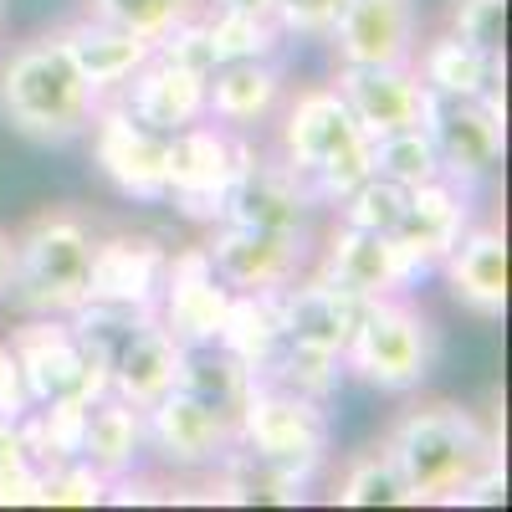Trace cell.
Masks as SVG:
<instances>
[{
    "label": "cell",
    "mask_w": 512,
    "mask_h": 512,
    "mask_svg": "<svg viewBox=\"0 0 512 512\" xmlns=\"http://www.w3.org/2000/svg\"><path fill=\"white\" fill-rule=\"evenodd\" d=\"M379 446L390 451L395 472L410 492V507L420 502H456V492L472 482L482 466L502 461L497 436L482 425L477 410L456 400H420L405 405L384 425Z\"/></svg>",
    "instance_id": "cell-1"
},
{
    "label": "cell",
    "mask_w": 512,
    "mask_h": 512,
    "mask_svg": "<svg viewBox=\"0 0 512 512\" xmlns=\"http://www.w3.org/2000/svg\"><path fill=\"white\" fill-rule=\"evenodd\" d=\"M31 410V395H26V379H21V364L11 354V344L0 338V415H11L21 420Z\"/></svg>",
    "instance_id": "cell-40"
},
{
    "label": "cell",
    "mask_w": 512,
    "mask_h": 512,
    "mask_svg": "<svg viewBox=\"0 0 512 512\" xmlns=\"http://www.w3.org/2000/svg\"><path fill=\"white\" fill-rule=\"evenodd\" d=\"M144 410L139 405H128L118 395H103L88 405V420H82V446L77 456L93 466L98 477L118 482L128 472H139V461H144Z\"/></svg>",
    "instance_id": "cell-27"
},
{
    "label": "cell",
    "mask_w": 512,
    "mask_h": 512,
    "mask_svg": "<svg viewBox=\"0 0 512 512\" xmlns=\"http://www.w3.org/2000/svg\"><path fill=\"white\" fill-rule=\"evenodd\" d=\"M11 282H16V231L0 226V303L11 297Z\"/></svg>",
    "instance_id": "cell-44"
},
{
    "label": "cell",
    "mask_w": 512,
    "mask_h": 512,
    "mask_svg": "<svg viewBox=\"0 0 512 512\" xmlns=\"http://www.w3.org/2000/svg\"><path fill=\"white\" fill-rule=\"evenodd\" d=\"M93 221L72 205H47L16 231V282L11 303L21 313L72 318L88 303L93 282Z\"/></svg>",
    "instance_id": "cell-3"
},
{
    "label": "cell",
    "mask_w": 512,
    "mask_h": 512,
    "mask_svg": "<svg viewBox=\"0 0 512 512\" xmlns=\"http://www.w3.org/2000/svg\"><path fill=\"white\" fill-rule=\"evenodd\" d=\"M308 246L313 236L236 226V221H216L205 236L210 267L231 292H282L287 282L308 272Z\"/></svg>",
    "instance_id": "cell-11"
},
{
    "label": "cell",
    "mask_w": 512,
    "mask_h": 512,
    "mask_svg": "<svg viewBox=\"0 0 512 512\" xmlns=\"http://www.w3.org/2000/svg\"><path fill=\"white\" fill-rule=\"evenodd\" d=\"M154 57L175 62V67H185V72L210 77V67H216V47H210V31H205V11L185 16L180 26H169V31L154 41Z\"/></svg>",
    "instance_id": "cell-38"
},
{
    "label": "cell",
    "mask_w": 512,
    "mask_h": 512,
    "mask_svg": "<svg viewBox=\"0 0 512 512\" xmlns=\"http://www.w3.org/2000/svg\"><path fill=\"white\" fill-rule=\"evenodd\" d=\"M57 41L67 47L72 67L82 72V82H88L98 98L118 93L123 82L154 57V41H144V36H134V31H123V26L93 16V11H82L77 21L57 26Z\"/></svg>",
    "instance_id": "cell-22"
},
{
    "label": "cell",
    "mask_w": 512,
    "mask_h": 512,
    "mask_svg": "<svg viewBox=\"0 0 512 512\" xmlns=\"http://www.w3.org/2000/svg\"><path fill=\"white\" fill-rule=\"evenodd\" d=\"M369 164H374V175L395 180L405 190H415L425 180H441V159H436V144H431V134H425V123L369 139Z\"/></svg>",
    "instance_id": "cell-32"
},
{
    "label": "cell",
    "mask_w": 512,
    "mask_h": 512,
    "mask_svg": "<svg viewBox=\"0 0 512 512\" xmlns=\"http://www.w3.org/2000/svg\"><path fill=\"white\" fill-rule=\"evenodd\" d=\"M267 384H282V390L292 395H308L318 405H328V395L344 384V354L333 349H313V344H292V338H282L277 354L267 359V369L256 374Z\"/></svg>",
    "instance_id": "cell-30"
},
{
    "label": "cell",
    "mask_w": 512,
    "mask_h": 512,
    "mask_svg": "<svg viewBox=\"0 0 512 512\" xmlns=\"http://www.w3.org/2000/svg\"><path fill=\"white\" fill-rule=\"evenodd\" d=\"M410 190L395 185V180H384V175H369L364 185H354L344 200H338V226H359V231H384L390 236L395 221H400V210H405Z\"/></svg>",
    "instance_id": "cell-35"
},
{
    "label": "cell",
    "mask_w": 512,
    "mask_h": 512,
    "mask_svg": "<svg viewBox=\"0 0 512 512\" xmlns=\"http://www.w3.org/2000/svg\"><path fill=\"white\" fill-rule=\"evenodd\" d=\"M205 31L216 62H251V57H277L282 31L272 16H246V11H205Z\"/></svg>",
    "instance_id": "cell-33"
},
{
    "label": "cell",
    "mask_w": 512,
    "mask_h": 512,
    "mask_svg": "<svg viewBox=\"0 0 512 512\" xmlns=\"http://www.w3.org/2000/svg\"><path fill=\"white\" fill-rule=\"evenodd\" d=\"M88 11L144 36V41H159L169 26H180L185 16L205 11V0H88Z\"/></svg>",
    "instance_id": "cell-34"
},
{
    "label": "cell",
    "mask_w": 512,
    "mask_h": 512,
    "mask_svg": "<svg viewBox=\"0 0 512 512\" xmlns=\"http://www.w3.org/2000/svg\"><path fill=\"white\" fill-rule=\"evenodd\" d=\"M436 354H441L436 323L405 292H390L364 303V318L344 349V374L364 379L379 395H410L436 369Z\"/></svg>",
    "instance_id": "cell-4"
},
{
    "label": "cell",
    "mask_w": 512,
    "mask_h": 512,
    "mask_svg": "<svg viewBox=\"0 0 512 512\" xmlns=\"http://www.w3.org/2000/svg\"><path fill=\"white\" fill-rule=\"evenodd\" d=\"M0 41H6V0H0Z\"/></svg>",
    "instance_id": "cell-46"
},
{
    "label": "cell",
    "mask_w": 512,
    "mask_h": 512,
    "mask_svg": "<svg viewBox=\"0 0 512 512\" xmlns=\"http://www.w3.org/2000/svg\"><path fill=\"white\" fill-rule=\"evenodd\" d=\"M236 446L267 456L277 466H287L292 477L313 482L323 466H328L333 431H328V415H323L318 400L256 379L251 390H246V400L236 405Z\"/></svg>",
    "instance_id": "cell-5"
},
{
    "label": "cell",
    "mask_w": 512,
    "mask_h": 512,
    "mask_svg": "<svg viewBox=\"0 0 512 512\" xmlns=\"http://www.w3.org/2000/svg\"><path fill=\"white\" fill-rule=\"evenodd\" d=\"M88 134H93L98 175L123 200H164V149H169V134L144 128L113 93L98 98V113L88 123Z\"/></svg>",
    "instance_id": "cell-12"
},
{
    "label": "cell",
    "mask_w": 512,
    "mask_h": 512,
    "mask_svg": "<svg viewBox=\"0 0 512 512\" xmlns=\"http://www.w3.org/2000/svg\"><path fill=\"white\" fill-rule=\"evenodd\" d=\"M31 451H26V436H21V420L0 415V472H11V466H26Z\"/></svg>",
    "instance_id": "cell-43"
},
{
    "label": "cell",
    "mask_w": 512,
    "mask_h": 512,
    "mask_svg": "<svg viewBox=\"0 0 512 512\" xmlns=\"http://www.w3.org/2000/svg\"><path fill=\"white\" fill-rule=\"evenodd\" d=\"M205 11H246V16H272V0H205Z\"/></svg>",
    "instance_id": "cell-45"
},
{
    "label": "cell",
    "mask_w": 512,
    "mask_h": 512,
    "mask_svg": "<svg viewBox=\"0 0 512 512\" xmlns=\"http://www.w3.org/2000/svg\"><path fill=\"white\" fill-rule=\"evenodd\" d=\"M98 93L72 67L57 31H41L0 57V118L31 144H72L88 134Z\"/></svg>",
    "instance_id": "cell-2"
},
{
    "label": "cell",
    "mask_w": 512,
    "mask_h": 512,
    "mask_svg": "<svg viewBox=\"0 0 512 512\" xmlns=\"http://www.w3.org/2000/svg\"><path fill=\"white\" fill-rule=\"evenodd\" d=\"M446 287L456 308L472 318H502L507 313V236L497 226H466L461 241L446 251Z\"/></svg>",
    "instance_id": "cell-23"
},
{
    "label": "cell",
    "mask_w": 512,
    "mask_h": 512,
    "mask_svg": "<svg viewBox=\"0 0 512 512\" xmlns=\"http://www.w3.org/2000/svg\"><path fill=\"white\" fill-rule=\"evenodd\" d=\"M216 344L226 354H236L251 374H262L267 359L282 344V308H277V292H231V308L221 323Z\"/></svg>",
    "instance_id": "cell-28"
},
{
    "label": "cell",
    "mask_w": 512,
    "mask_h": 512,
    "mask_svg": "<svg viewBox=\"0 0 512 512\" xmlns=\"http://www.w3.org/2000/svg\"><path fill=\"white\" fill-rule=\"evenodd\" d=\"M175 384H180V390H190L195 400L236 415V405L246 400V390L256 384V374H251L236 354H226L221 344H190V349L180 354V379H175Z\"/></svg>",
    "instance_id": "cell-29"
},
{
    "label": "cell",
    "mask_w": 512,
    "mask_h": 512,
    "mask_svg": "<svg viewBox=\"0 0 512 512\" xmlns=\"http://www.w3.org/2000/svg\"><path fill=\"white\" fill-rule=\"evenodd\" d=\"M144 446L159 456L164 472L180 477H205L216 461L236 446V415L195 400L190 390H169L144 410Z\"/></svg>",
    "instance_id": "cell-7"
},
{
    "label": "cell",
    "mask_w": 512,
    "mask_h": 512,
    "mask_svg": "<svg viewBox=\"0 0 512 512\" xmlns=\"http://www.w3.org/2000/svg\"><path fill=\"white\" fill-rule=\"evenodd\" d=\"M108 502V477H98L82 456L41 466V507H98Z\"/></svg>",
    "instance_id": "cell-36"
},
{
    "label": "cell",
    "mask_w": 512,
    "mask_h": 512,
    "mask_svg": "<svg viewBox=\"0 0 512 512\" xmlns=\"http://www.w3.org/2000/svg\"><path fill=\"white\" fill-rule=\"evenodd\" d=\"M344 0H272V21L282 36H303V41H328Z\"/></svg>",
    "instance_id": "cell-39"
},
{
    "label": "cell",
    "mask_w": 512,
    "mask_h": 512,
    "mask_svg": "<svg viewBox=\"0 0 512 512\" xmlns=\"http://www.w3.org/2000/svg\"><path fill=\"white\" fill-rule=\"evenodd\" d=\"M369 134L354 123V113L344 108V98L333 93V82H313L282 98L277 108V159L292 169L297 180H313L318 169L338 154L359 149Z\"/></svg>",
    "instance_id": "cell-9"
},
{
    "label": "cell",
    "mask_w": 512,
    "mask_h": 512,
    "mask_svg": "<svg viewBox=\"0 0 512 512\" xmlns=\"http://www.w3.org/2000/svg\"><path fill=\"white\" fill-rule=\"evenodd\" d=\"M113 98L144 128H154V134H180V128L205 118V77L164 62V57H149Z\"/></svg>",
    "instance_id": "cell-24"
},
{
    "label": "cell",
    "mask_w": 512,
    "mask_h": 512,
    "mask_svg": "<svg viewBox=\"0 0 512 512\" xmlns=\"http://www.w3.org/2000/svg\"><path fill=\"white\" fill-rule=\"evenodd\" d=\"M328 41L338 67H395L415 57L420 11L415 0H344Z\"/></svg>",
    "instance_id": "cell-14"
},
{
    "label": "cell",
    "mask_w": 512,
    "mask_h": 512,
    "mask_svg": "<svg viewBox=\"0 0 512 512\" xmlns=\"http://www.w3.org/2000/svg\"><path fill=\"white\" fill-rule=\"evenodd\" d=\"M333 502L338 507H410V492L395 472V461L384 446H364L338 466L333 482Z\"/></svg>",
    "instance_id": "cell-31"
},
{
    "label": "cell",
    "mask_w": 512,
    "mask_h": 512,
    "mask_svg": "<svg viewBox=\"0 0 512 512\" xmlns=\"http://www.w3.org/2000/svg\"><path fill=\"white\" fill-rule=\"evenodd\" d=\"M6 344L21 364V379H26V395L31 405L41 400H62V395H77L82 390V338L72 328V318H52V313H26ZM82 400V395H77Z\"/></svg>",
    "instance_id": "cell-17"
},
{
    "label": "cell",
    "mask_w": 512,
    "mask_h": 512,
    "mask_svg": "<svg viewBox=\"0 0 512 512\" xmlns=\"http://www.w3.org/2000/svg\"><path fill=\"white\" fill-rule=\"evenodd\" d=\"M497 502H507V472H502V461L482 466V472L456 492L451 507H497Z\"/></svg>",
    "instance_id": "cell-41"
},
{
    "label": "cell",
    "mask_w": 512,
    "mask_h": 512,
    "mask_svg": "<svg viewBox=\"0 0 512 512\" xmlns=\"http://www.w3.org/2000/svg\"><path fill=\"white\" fill-rule=\"evenodd\" d=\"M180 354H185V344L149 313V318L113 349L108 395H118V400H128V405L149 410L159 395L175 390V379H180Z\"/></svg>",
    "instance_id": "cell-25"
},
{
    "label": "cell",
    "mask_w": 512,
    "mask_h": 512,
    "mask_svg": "<svg viewBox=\"0 0 512 512\" xmlns=\"http://www.w3.org/2000/svg\"><path fill=\"white\" fill-rule=\"evenodd\" d=\"M466 226H472V190L441 175V180H425V185L410 190L390 241L400 246L410 272L425 277V272H436L446 262V251L461 241Z\"/></svg>",
    "instance_id": "cell-15"
},
{
    "label": "cell",
    "mask_w": 512,
    "mask_h": 512,
    "mask_svg": "<svg viewBox=\"0 0 512 512\" xmlns=\"http://www.w3.org/2000/svg\"><path fill=\"white\" fill-rule=\"evenodd\" d=\"M231 308V287L216 277L205 246H185V251H169V267H164V287H159V303L154 318L180 338V344H216L221 323Z\"/></svg>",
    "instance_id": "cell-13"
},
{
    "label": "cell",
    "mask_w": 512,
    "mask_h": 512,
    "mask_svg": "<svg viewBox=\"0 0 512 512\" xmlns=\"http://www.w3.org/2000/svg\"><path fill=\"white\" fill-rule=\"evenodd\" d=\"M0 507H41V466H11L0 472Z\"/></svg>",
    "instance_id": "cell-42"
},
{
    "label": "cell",
    "mask_w": 512,
    "mask_h": 512,
    "mask_svg": "<svg viewBox=\"0 0 512 512\" xmlns=\"http://www.w3.org/2000/svg\"><path fill=\"white\" fill-rule=\"evenodd\" d=\"M333 93L344 98L354 123L369 139L395 134V128H415L425 118V82L415 77L410 62L395 67H338Z\"/></svg>",
    "instance_id": "cell-18"
},
{
    "label": "cell",
    "mask_w": 512,
    "mask_h": 512,
    "mask_svg": "<svg viewBox=\"0 0 512 512\" xmlns=\"http://www.w3.org/2000/svg\"><path fill=\"white\" fill-rule=\"evenodd\" d=\"M236 149H241V134L221 123H190L180 134H169V149H164V200L180 205V216L190 221H205L216 226L221 216V195L236 175Z\"/></svg>",
    "instance_id": "cell-8"
},
{
    "label": "cell",
    "mask_w": 512,
    "mask_h": 512,
    "mask_svg": "<svg viewBox=\"0 0 512 512\" xmlns=\"http://www.w3.org/2000/svg\"><path fill=\"white\" fill-rule=\"evenodd\" d=\"M425 134L436 144L441 175L477 190L482 180L497 175L502 164V139H507V108L502 93H482V98H436L425 93Z\"/></svg>",
    "instance_id": "cell-6"
},
{
    "label": "cell",
    "mask_w": 512,
    "mask_h": 512,
    "mask_svg": "<svg viewBox=\"0 0 512 512\" xmlns=\"http://www.w3.org/2000/svg\"><path fill=\"white\" fill-rule=\"evenodd\" d=\"M410 67L425 82V93H436V98H482V93H497V82H502V57L461 41L446 26L436 36L415 41Z\"/></svg>",
    "instance_id": "cell-26"
},
{
    "label": "cell",
    "mask_w": 512,
    "mask_h": 512,
    "mask_svg": "<svg viewBox=\"0 0 512 512\" xmlns=\"http://www.w3.org/2000/svg\"><path fill=\"white\" fill-rule=\"evenodd\" d=\"M164 267H169V251H164L154 236H144V231H113V236H98V246H93L88 303L154 313L159 287H164Z\"/></svg>",
    "instance_id": "cell-16"
},
{
    "label": "cell",
    "mask_w": 512,
    "mask_h": 512,
    "mask_svg": "<svg viewBox=\"0 0 512 512\" xmlns=\"http://www.w3.org/2000/svg\"><path fill=\"white\" fill-rule=\"evenodd\" d=\"M313 272L328 277L333 287L359 292V297H390V292H405L410 282H420L390 236L359 231V226H333L323 236V256Z\"/></svg>",
    "instance_id": "cell-19"
},
{
    "label": "cell",
    "mask_w": 512,
    "mask_h": 512,
    "mask_svg": "<svg viewBox=\"0 0 512 512\" xmlns=\"http://www.w3.org/2000/svg\"><path fill=\"white\" fill-rule=\"evenodd\" d=\"M313 210H318V205H313L308 185L297 180L282 159L256 154V144L241 134L236 175H231V185H226V195H221V216H216V221L308 236V216H313Z\"/></svg>",
    "instance_id": "cell-10"
},
{
    "label": "cell",
    "mask_w": 512,
    "mask_h": 512,
    "mask_svg": "<svg viewBox=\"0 0 512 512\" xmlns=\"http://www.w3.org/2000/svg\"><path fill=\"white\" fill-rule=\"evenodd\" d=\"M282 98H287V77L272 57L216 62L205 77V118L231 128V134H256L262 123H272Z\"/></svg>",
    "instance_id": "cell-21"
},
{
    "label": "cell",
    "mask_w": 512,
    "mask_h": 512,
    "mask_svg": "<svg viewBox=\"0 0 512 512\" xmlns=\"http://www.w3.org/2000/svg\"><path fill=\"white\" fill-rule=\"evenodd\" d=\"M446 31H456L461 41L502 57V47H507V0H451Z\"/></svg>",
    "instance_id": "cell-37"
},
{
    "label": "cell",
    "mask_w": 512,
    "mask_h": 512,
    "mask_svg": "<svg viewBox=\"0 0 512 512\" xmlns=\"http://www.w3.org/2000/svg\"><path fill=\"white\" fill-rule=\"evenodd\" d=\"M369 297L349 292V287H333L318 272H303L297 282H287L277 292V308H282V338L292 344H313V349H333L344 354L349 338L364 318Z\"/></svg>",
    "instance_id": "cell-20"
}]
</instances>
